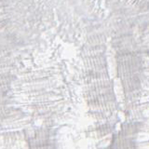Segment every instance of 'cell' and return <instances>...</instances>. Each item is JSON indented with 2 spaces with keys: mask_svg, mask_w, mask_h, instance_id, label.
Returning a JSON list of instances; mask_svg holds the SVG:
<instances>
[]
</instances>
